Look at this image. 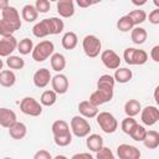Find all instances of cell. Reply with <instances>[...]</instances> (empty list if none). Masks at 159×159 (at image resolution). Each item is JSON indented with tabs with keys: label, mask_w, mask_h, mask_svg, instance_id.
<instances>
[{
	"label": "cell",
	"mask_w": 159,
	"mask_h": 159,
	"mask_svg": "<svg viewBox=\"0 0 159 159\" xmlns=\"http://www.w3.org/2000/svg\"><path fill=\"white\" fill-rule=\"evenodd\" d=\"M53 50H55L53 42L50 40H43V41H40L36 46H34L31 56L36 62H43L45 60L52 56Z\"/></svg>",
	"instance_id": "obj_1"
},
{
	"label": "cell",
	"mask_w": 159,
	"mask_h": 159,
	"mask_svg": "<svg viewBox=\"0 0 159 159\" xmlns=\"http://www.w3.org/2000/svg\"><path fill=\"white\" fill-rule=\"evenodd\" d=\"M96 119H97V124L107 134H112L118 129V120L109 112H106V111L104 112H99L96 116Z\"/></svg>",
	"instance_id": "obj_2"
},
{
	"label": "cell",
	"mask_w": 159,
	"mask_h": 159,
	"mask_svg": "<svg viewBox=\"0 0 159 159\" xmlns=\"http://www.w3.org/2000/svg\"><path fill=\"white\" fill-rule=\"evenodd\" d=\"M82 48L87 57L94 58L101 53L102 42L96 35H87L82 40Z\"/></svg>",
	"instance_id": "obj_3"
},
{
	"label": "cell",
	"mask_w": 159,
	"mask_h": 159,
	"mask_svg": "<svg viewBox=\"0 0 159 159\" xmlns=\"http://www.w3.org/2000/svg\"><path fill=\"white\" fill-rule=\"evenodd\" d=\"M123 58H124L127 65L140 66L148 61V53L144 50H139V48H134V47H127L123 52Z\"/></svg>",
	"instance_id": "obj_4"
},
{
	"label": "cell",
	"mask_w": 159,
	"mask_h": 159,
	"mask_svg": "<svg viewBox=\"0 0 159 159\" xmlns=\"http://www.w3.org/2000/svg\"><path fill=\"white\" fill-rule=\"evenodd\" d=\"M70 127H71L72 134L76 135V137H78V138H84L91 132V124L82 116H75V117H72V119L70 122Z\"/></svg>",
	"instance_id": "obj_5"
},
{
	"label": "cell",
	"mask_w": 159,
	"mask_h": 159,
	"mask_svg": "<svg viewBox=\"0 0 159 159\" xmlns=\"http://www.w3.org/2000/svg\"><path fill=\"white\" fill-rule=\"evenodd\" d=\"M20 111L26 116L39 117L42 113V106L34 97H24L20 102Z\"/></svg>",
	"instance_id": "obj_6"
},
{
	"label": "cell",
	"mask_w": 159,
	"mask_h": 159,
	"mask_svg": "<svg viewBox=\"0 0 159 159\" xmlns=\"http://www.w3.org/2000/svg\"><path fill=\"white\" fill-rule=\"evenodd\" d=\"M1 19L6 21L15 31H17L21 27V20H20V14L16 7L14 6H7L1 11Z\"/></svg>",
	"instance_id": "obj_7"
},
{
	"label": "cell",
	"mask_w": 159,
	"mask_h": 159,
	"mask_svg": "<svg viewBox=\"0 0 159 159\" xmlns=\"http://www.w3.org/2000/svg\"><path fill=\"white\" fill-rule=\"evenodd\" d=\"M113 96H114V91L113 89H99V88H97L94 92L91 93L88 101L93 106L99 107V106H102V104H104L107 102H111Z\"/></svg>",
	"instance_id": "obj_8"
},
{
	"label": "cell",
	"mask_w": 159,
	"mask_h": 159,
	"mask_svg": "<svg viewBox=\"0 0 159 159\" xmlns=\"http://www.w3.org/2000/svg\"><path fill=\"white\" fill-rule=\"evenodd\" d=\"M101 61L109 70H117L120 66V57L113 50H104V51H102L101 52Z\"/></svg>",
	"instance_id": "obj_9"
},
{
	"label": "cell",
	"mask_w": 159,
	"mask_h": 159,
	"mask_svg": "<svg viewBox=\"0 0 159 159\" xmlns=\"http://www.w3.org/2000/svg\"><path fill=\"white\" fill-rule=\"evenodd\" d=\"M140 119L144 125L152 127L159 120V109L155 106H147L140 111Z\"/></svg>",
	"instance_id": "obj_10"
},
{
	"label": "cell",
	"mask_w": 159,
	"mask_h": 159,
	"mask_svg": "<svg viewBox=\"0 0 159 159\" xmlns=\"http://www.w3.org/2000/svg\"><path fill=\"white\" fill-rule=\"evenodd\" d=\"M117 155L119 159H140V150L130 144H119L117 147Z\"/></svg>",
	"instance_id": "obj_11"
},
{
	"label": "cell",
	"mask_w": 159,
	"mask_h": 159,
	"mask_svg": "<svg viewBox=\"0 0 159 159\" xmlns=\"http://www.w3.org/2000/svg\"><path fill=\"white\" fill-rule=\"evenodd\" d=\"M51 86H52V91L56 94H65L68 91L70 82L65 75L57 73L51 78Z\"/></svg>",
	"instance_id": "obj_12"
},
{
	"label": "cell",
	"mask_w": 159,
	"mask_h": 159,
	"mask_svg": "<svg viewBox=\"0 0 159 159\" xmlns=\"http://www.w3.org/2000/svg\"><path fill=\"white\" fill-rule=\"evenodd\" d=\"M17 48V40L15 36L4 37L0 40V57H9Z\"/></svg>",
	"instance_id": "obj_13"
},
{
	"label": "cell",
	"mask_w": 159,
	"mask_h": 159,
	"mask_svg": "<svg viewBox=\"0 0 159 159\" xmlns=\"http://www.w3.org/2000/svg\"><path fill=\"white\" fill-rule=\"evenodd\" d=\"M52 76H51V72L50 70L47 68H40L37 70L35 73H34V77H32V81H34V84L37 87V88H45L50 81H51Z\"/></svg>",
	"instance_id": "obj_14"
},
{
	"label": "cell",
	"mask_w": 159,
	"mask_h": 159,
	"mask_svg": "<svg viewBox=\"0 0 159 159\" xmlns=\"http://www.w3.org/2000/svg\"><path fill=\"white\" fill-rule=\"evenodd\" d=\"M15 122H17L16 113L6 107H0V125L9 129Z\"/></svg>",
	"instance_id": "obj_15"
},
{
	"label": "cell",
	"mask_w": 159,
	"mask_h": 159,
	"mask_svg": "<svg viewBox=\"0 0 159 159\" xmlns=\"http://www.w3.org/2000/svg\"><path fill=\"white\" fill-rule=\"evenodd\" d=\"M57 12L60 16L68 19L75 15V2L72 0H60L56 4Z\"/></svg>",
	"instance_id": "obj_16"
},
{
	"label": "cell",
	"mask_w": 159,
	"mask_h": 159,
	"mask_svg": "<svg viewBox=\"0 0 159 159\" xmlns=\"http://www.w3.org/2000/svg\"><path fill=\"white\" fill-rule=\"evenodd\" d=\"M78 111L83 118H96V116L99 113L98 107L93 106L89 101H82L78 103Z\"/></svg>",
	"instance_id": "obj_17"
},
{
	"label": "cell",
	"mask_w": 159,
	"mask_h": 159,
	"mask_svg": "<svg viewBox=\"0 0 159 159\" xmlns=\"http://www.w3.org/2000/svg\"><path fill=\"white\" fill-rule=\"evenodd\" d=\"M32 34H34L35 37H39V39H42V37H46V36L51 35L48 19H43V20L39 21L37 24H35L34 27H32Z\"/></svg>",
	"instance_id": "obj_18"
},
{
	"label": "cell",
	"mask_w": 159,
	"mask_h": 159,
	"mask_svg": "<svg viewBox=\"0 0 159 159\" xmlns=\"http://www.w3.org/2000/svg\"><path fill=\"white\" fill-rule=\"evenodd\" d=\"M9 134L12 139L20 140L24 139L27 134V127L22 122H15L10 128H9Z\"/></svg>",
	"instance_id": "obj_19"
},
{
	"label": "cell",
	"mask_w": 159,
	"mask_h": 159,
	"mask_svg": "<svg viewBox=\"0 0 159 159\" xmlns=\"http://www.w3.org/2000/svg\"><path fill=\"white\" fill-rule=\"evenodd\" d=\"M86 145L91 152L97 153L98 150H101L104 145H103V138L99 134H88L87 139H86Z\"/></svg>",
	"instance_id": "obj_20"
},
{
	"label": "cell",
	"mask_w": 159,
	"mask_h": 159,
	"mask_svg": "<svg viewBox=\"0 0 159 159\" xmlns=\"http://www.w3.org/2000/svg\"><path fill=\"white\" fill-rule=\"evenodd\" d=\"M50 63L53 71L61 73V71H63L66 67V57L60 52H53L52 56L50 57Z\"/></svg>",
	"instance_id": "obj_21"
},
{
	"label": "cell",
	"mask_w": 159,
	"mask_h": 159,
	"mask_svg": "<svg viewBox=\"0 0 159 159\" xmlns=\"http://www.w3.org/2000/svg\"><path fill=\"white\" fill-rule=\"evenodd\" d=\"M78 43V37L73 31H67L63 34L61 45L65 50H73Z\"/></svg>",
	"instance_id": "obj_22"
},
{
	"label": "cell",
	"mask_w": 159,
	"mask_h": 159,
	"mask_svg": "<svg viewBox=\"0 0 159 159\" xmlns=\"http://www.w3.org/2000/svg\"><path fill=\"white\" fill-rule=\"evenodd\" d=\"M148 37V32L144 27H140V26H134L130 31V39L132 41L135 43V45H142L145 42Z\"/></svg>",
	"instance_id": "obj_23"
},
{
	"label": "cell",
	"mask_w": 159,
	"mask_h": 159,
	"mask_svg": "<svg viewBox=\"0 0 159 159\" xmlns=\"http://www.w3.org/2000/svg\"><path fill=\"white\" fill-rule=\"evenodd\" d=\"M142 111V104L138 99H129L125 102L124 104V113L127 114V117H135L137 114H139Z\"/></svg>",
	"instance_id": "obj_24"
},
{
	"label": "cell",
	"mask_w": 159,
	"mask_h": 159,
	"mask_svg": "<svg viewBox=\"0 0 159 159\" xmlns=\"http://www.w3.org/2000/svg\"><path fill=\"white\" fill-rule=\"evenodd\" d=\"M16 82V75L11 70H2L0 72V86L10 88Z\"/></svg>",
	"instance_id": "obj_25"
},
{
	"label": "cell",
	"mask_w": 159,
	"mask_h": 159,
	"mask_svg": "<svg viewBox=\"0 0 159 159\" xmlns=\"http://www.w3.org/2000/svg\"><path fill=\"white\" fill-rule=\"evenodd\" d=\"M133 77V72L132 70L127 68V67H122V68H117L116 72H114V81L118 82V83H127L132 80Z\"/></svg>",
	"instance_id": "obj_26"
},
{
	"label": "cell",
	"mask_w": 159,
	"mask_h": 159,
	"mask_svg": "<svg viewBox=\"0 0 159 159\" xmlns=\"http://www.w3.org/2000/svg\"><path fill=\"white\" fill-rule=\"evenodd\" d=\"M143 143L148 149H157L159 147V133L157 130H147Z\"/></svg>",
	"instance_id": "obj_27"
},
{
	"label": "cell",
	"mask_w": 159,
	"mask_h": 159,
	"mask_svg": "<svg viewBox=\"0 0 159 159\" xmlns=\"http://www.w3.org/2000/svg\"><path fill=\"white\" fill-rule=\"evenodd\" d=\"M51 130H52L53 137H56V135H62V134H66V133L71 132L68 123H67L66 120H63V119H57V120H55V122L52 123V125H51Z\"/></svg>",
	"instance_id": "obj_28"
},
{
	"label": "cell",
	"mask_w": 159,
	"mask_h": 159,
	"mask_svg": "<svg viewBox=\"0 0 159 159\" xmlns=\"http://www.w3.org/2000/svg\"><path fill=\"white\" fill-rule=\"evenodd\" d=\"M37 16H39V12L36 11L35 6L31 4L25 5L21 10V17L26 22H34L35 20H37Z\"/></svg>",
	"instance_id": "obj_29"
},
{
	"label": "cell",
	"mask_w": 159,
	"mask_h": 159,
	"mask_svg": "<svg viewBox=\"0 0 159 159\" xmlns=\"http://www.w3.org/2000/svg\"><path fill=\"white\" fill-rule=\"evenodd\" d=\"M56 101H57V94L52 89H47V91H43L41 93V97H40L41 106L51 107V106H53L56 103Z\"/></svg>",
	"instance_id": "obj_30"
},
{
	"label": "cell",
	"mask_w": 159,
	"mask_h": 159,
	"mask_svg": "<svg viewBox=\"0 0 159 159\" xmlns=\"http://www.w3.org/2000/svg\"><path fill=\"white\" fill-rule=\"evenodd\" d=\"M116 81L111 75H102L97 81V88L99 89H113Z\"/></svg>",
	"instance_id": "obj_31"
},
{
	"label": "cell",
	"mask_w": 159,
	"mask_h": 159,
	"mask_svg": "<svg viewBox=\"0 0 159 159\" xmlns=\"http://www.w3.org/2000/svg\"><path fill=\"white\" fill-rule=\"evenodd\" d=\"M133 27H134V24L128 15L119 17V20L117 21V29L122 32H129V31H132Z\"/></svg>",
	"instance_id": "obj_32"
},
{
	"label": "cell",
	"mask_w": 159,
	"mask_h": 159,
	"mask_svg": "<svg viewBox=\"0 0 159 159\" xmlns=\"http://www.w3.org/2000/svg\"><path fill=\"white\" fill-rule=\"evenodd\" d=\"M48 21H50V32H51V35H58L63 31L65 22L60 17L53 16V17H50Z\"/></svg>",
	"instance_id": "obj_33"
},
{
	"label": "cell",
	"mask_w": 159,
	"mask_h": 159,
	"mask_svg": "<svg viewBox=\"0 0 159 159\" xmlns=\"http://www.w3.org/2000/svg\"><path fill=\"white\" fill-rule=\"evenodd\" d=\"M127 15L132 19L134 26H139L140 24H143V22L147 20V12H145L144 10H142V9L133 10V11H130V12L127 14Z\"/></svg>",
	"instance_id": "obj_34"
},
{
	"label": "cell",
	"mask_w": 159,
	"mask_h": 159,
	"mask_svg": "<svg viewBox=\"0 0 159 159\" xmlns=\"http://www.w3.org/2000/svg\"><path fill=\"white\" fill-rule=\"evenodd\" d=\"M6 65L10 70H22L24 66H25V61L22 57L20 56H15V55H11L6 58Z\"/></svg>",
	"instance_id": "obj_35"
},
{
	"label": "cell",
	"mask_w": 159,
	"mask_h": 159,
	"mask_svg": "<svg viewBox=\"0 0 159 159\" xmlns=\"http://www.w3.org/2000/svg\"><path fill=\"white\" fill-rule=\"evenodd\" d=\"M32 50H34V42L31 39L25 37L20 40V42H17V51L21 55H29L30 52H32Z\"/></svg>",
	"instance_id": "obj_36"
},
{
	"label": "cell",
	"mask_w": 159,
	"mask_h": 159,
	"mask_svg": "<svg viewBox=\"0 0 159 159\" xmlns=\"http://www.w3.org/2000/svg\"><path fill=\"white\" fill-rule=\"evenodd\" d=\"M145 134H147V129H145L143 125L137 124V125L132 129V132L129 133V137H130L133 140H135V142H143L144 138H145Z\"/></svg>",
	"instance_id": "obj_37"
},
{
	"label": "cell",
	"mask_w": 159,
	"mask_h": 159,
	"mask_svg": "<svg viewBox=\"0 0 159 159\" xmlns=\"http://www.w3.org/2000/svg\"><path fill=\"white\" fill-rule=\"evenodd\" d=\"M137 124H138V123H137V120H135L133 117H125V118L122 120V123H120V128H122L123 133H125V134L129 135V133L132 132V129H133Z\"/></svg>",
	"instance_id": "obj_38"
},
{
	"label": "cell",
	"mask_w": 159,
	"mask_h": 159,
	"mask_svg": "<svg viewBox=\"0 0 159 159\" xmlns=\"http://www.w3.org/2000/svg\"><path fill=\"white\" fill-rule=\"evenodd\" d=\"M53 142L58 147H67L72 142V133L68 132V133L62 134V135H56V137H53Z\"/></svg>",
	"instance_id": "obj_39"
},
{
	"label": "cell",
	"mask_w": 159,
	"mask_h": 159,
	"mask_svg": "<svg viewBox=\"0 0 159 159\" xmlns=\"http://www.w3.org/2000/svg\"><path fill=\"white\" fill-rule=\"evenodd\" d=\"M14 32H15V30L6 21H4L1 19L0 20V36L2 39L4 37H10V36H14Z\"/></svg>",
	"instance_id": "obj_40"
},
{
	"label": "cell",
	"mask_w": 159,
	"mask_h": 159,
	"mask_svg": "<svg viewBox=\"0 0 159 159\" xmlns=\"http://www.w3.org/2000/svg\"><path fill=\"white\" fill-rule=\"evenodd\" d=\"M34 6H35V9H36L37 12H40V14H46V12L50 10L51 4H50L48 0H36V2H35Z\"/></svg>",
	"instance_id": "obj_41"
},
{
	"label": "cell",
	"mask_w": 159,
	"mask_h": 159,
	"mask_svg": "<svg viewBox=\"0 0 159 159\" xmlns=\"http://www.w3.org/2000/svg\"><path fill=\"white\" fill-rule=\"evenodd\" d=\"M96 159H116L113 152L108 147H103L96 153Z\"/></svg>",
	"instance_id": "obj_42"
},
{
	"label": "cell",
	"mask_w": 159,
	"mask_h": 159,
	"mask_svg": "<svg viewBox=\"0 0 159 159\" xmlns=\"http://www.w3.org/2000/svg\"><path fill=\"white\" fill-rule=\"evenodd\" d=\"M34 159H52V157H51V154H50L48 150H46V149H40V150H37V152L35 153Z\"/></svg>",
	"instance_id": "obj_43"
},
{
	"label": "cell",
	"mask_w": 159,
	"mask_h": 159,
	"mask_svg": "<svg viewBox=\"0 0 159 159\" xmlns=\"http://www.w3.org/2000/svg\"><path fill=\"white\" fill-rule=\"evenodd\" d=\"M149 22L153 25H158L159 24V9H154L149 12Z\"/></svg>",
	"instance_id": "obj_44"
},
{
	"label": "cell",
	"mask_w": 159,
	"mask_h": 159,
	"mask_svg": "<svg viewBox=\"0 0 159 159\" xmlns=\"http://www.w3.org/2000/svg\"><path fill=\"white\" fill-rule=\"evenodd\" d=\"M150 57L154 62H159V45L153 46V48L150 50Z\"/></svg>",
	"instance_id": "obj_45"
},
{
	"label": "cell",
	"mask_w": 159,
	"mask_h": 159,
	"mask_svg": "<svg viewBox=\"0 0 159 159\" xmlns=\"http://www.w3.org/2000/svg\"><path fill=\"white\" fill-rule=\"evenodd\" d=\"M71 159H93V157L89 153H76L71 157Z\"/></svg>",
	"instance_id": "obj_46"
},
{
	"label": "cell",
	"mask_w": 159,
	"mask_h": 159,
	"mask_svg": "<svg viewBox=\"0 0 159 159\" xmlns=\"http://www.w3.org/2000/svg\"><path fill=\"white\" fill-rule=\"evenodd\" d=\"M77 5L80 7H88V6L92 5V2L88 1V0H77Z\"/></svg>",
	"instance_id": "obj_47"
},
{
	"label": "cell",
	"mask_w": 159,
	"mask_h": 159,
	"mask_svg": "<svg viewBox=\"0 0 159 159\" xmlns=\"http://www.w3.org/2000/svg\"><path fill=\"white\" fill-rule=\"evenodd\" d=\"M9 6V1L7 0H0V10L2 11L4 9H6Z\"/></svg>",
	"instance_id": "obj_48"
},
{
	"label": "cell",
	"mask_w": 159,
	"mask_h": 159,
	"mask_svg": "<svg viewBox=\"0 0 159 159\" xmlns=\"http://www.w3.org/2000/svg\"><path fill=\"white\" fill-rule=\"evenodd\" d=\"M132 4H133V5L139 6V5H144V4H147V0H143V1H135V0H133V1H132Z\"/></svg>",
	"instance_id": "obj_49"
},
{
	"label": "cell",
	"mask_w": 159,
	"mask_h": 159,
	"mask_svg": "<svg viewBox=\"0 0 159 159\" xmlns=\"http://www.w3.org/2000/svg\"><path fill=\"white\" fill-rule=\"evenodd\" d=\"M158 89H159V87H155V89H154V99H155V102H157V103H159V98H158Z\"/></svg>",
	"instance_id": "obj_50"
},
{
	"label": "cell",
	"mask_w": 159,
	"mask_h": 159,
	"mask_svg": "<svg viewBox=\"0 0 159 159\" xmlns=\"http://www.w3.org/2000/svg\"><path fill=\"white\" fill-rule=\"evenodd\" d=\"M52 159H68L66 155H62V154H58V155H56L55 158H52Z\"/></svg>",
	"instance_id": "obj_51"
},
{
	"label": "cell",
	"mask_w": 159,
	"mask_h": 159,
	"mask_svg": "<svg viewBox=\"0 0 159 159\" xmlns=\"http://www.w3.org/2000/svg\"><path fill=\"white\" fill-rule=\"evenodd\" d=\"M2 66H4V62H2V60L0 58V72H1V70H2Z\"/></svg>",
	"instance_id": "obj_52"
},
{
	"label": "cell",
	"mask_w": 159,
	"mask_h": 159,
	"mask_svg": "<svg viewBox=\"0 0 159 159\" xmlns=\"http://www.w3.org/2000/svg\"><path fill=\"white\" fill-rule=\"evenodd\" d=\"M2 159H12V158H10V157H5V158H2Z\"/></svg>",
	"instance_id": "obj_53"
}]
</instances>
